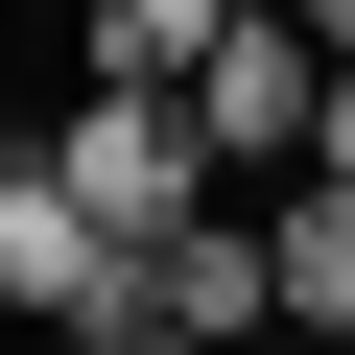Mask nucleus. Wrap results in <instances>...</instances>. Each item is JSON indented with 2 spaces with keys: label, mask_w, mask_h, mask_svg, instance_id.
I'll return each instance as SVG.
<instances>
[{
  "label": "nucleus",
  "mask_w": 355,
  "mask_h": 355,
  "mask_svg": "<svg viewBox=\"0 0 355 355\" xmlns=\"http://www.w3.org/2000/svg\"><path fill=\"white\" fill-rule=\"evenodd\" d=\"M237 48V0H95V95H190Z\"/></svg>",
  "instance_id": "nucleus-5"
},
{
  "label": "nucleus",
  "mask_w": 355,
  "mask_h": 355,
  "mask_svg": "<svg viewBox=\"0 0 355 355\" xmlns=\"http://www.w3.org/2000/svg\"><path fill=\"white\" fill-rule=\"evenodd\" d=\"M48 190H71L119 261H166V237L237 190V166H214V119H190V95H71V119H48Z\"/></svg>",
  "instance_id": "nucleus-1"
},
{
  "label": "nucleus",
  "mask_w": 355,
  "mask_h": 355,
  "mask_svg": "<svg viewBox=\"0 0 355 355\" xmlns=\"http://www.w3.org/2000/svg\"><path fill=\"white\" fill-rule=\"evenodd\" d=\"M284 24H308V48H331V71H355V0H284Z\"/></svg>",
  "instance_id": "nucleus-8"
},
{
  "label": "nucleus",
  "mask_w": 355,
  "mask_h": 355,
  "mask_svg": "<svg viewBox=\"0 0 355 355\" xmlns=\"http://www.w3.org/2000/svg\"><path fill=\"white\" fill-rule=\"evenodd\" d=\"M261 261H284V331H355V190H284Z\"/></svg>",
  "instance_id": "nucleus-6"
},
{
  "label": "nucleus",
  "mask_w": 355,
  "mask_h": 355,
  "mask_svg": "<svg viewBox=\"0 0 355 355\" xmlns=\"http://www.w3.org/2000/svg\"><path fill=\"white\" fill-rule=\"evenodd\" d=\"M284 190H355V71H331V119H308V166H284Z\"/></svg>",
  "instance_id": "nucleus-7"
},
{
  "label": "nucleus",
  "mask_w": 355,
  "mask_h": 355,
  "mask_svg": "<svg viewBox=\"0 0 355 355\" xmlns=\"http://www.w3.org/2000/svg\"><path fill=\"white\" fill-rule=\"evenodd\" d=\"M0 308H24V331H71V355H142V261L48 190V142H0Z\"/></svg>",
  "instance_id": "nucleus-2"
},
{
  "label": "nucleus",
  "mask_w": 355,
  "mask_h": 355,
  "mask_svg": "<svg viewBox=\"0 0 355 355\" xmlns=\"http://www.w3.org/2000/svg\"><path fill=\"white\" fill-rule=\"evenodd\" d=\"M237 355H308V331H237Z\"/></svg>",
  "instance_id": "nucleus-9"
},
{
  "label": "nucleus",
  "mask_w": 355,
  "mask_h": 355,
  "mask_svg": "<svg viewBox=\"0 0 355 355\" xmlns=\"http://www.w3.org/2000/svg\"><path fill=\"white\" fill-rule=\"evenodd\" d=\"M308 355H355V331H308Z\"/></svg>",
  "instance_id": "nucleus-10"
},
{
  "label": "nucleus",
  "mask_w": 355,
  "mask_h": 355,
  "mask_svg": "<svg viewBox=\"0 0 355 355\" xmlns=\"http://www.w3.org/2000/svg\"><path fill=\"white\" fill-rule=\"evenodd\" d=\"M190 119H214V166H308V119H331V48L284 24V0H237V48L190 71Z\"/></svg>",
  "instance_id": "nucleus-3"
},
{
  "label": "nucleus",
  "mask_w": 355,
  "mask_h": 355,
  "mask_svg": "<svg viewBox=\"0 0 355 355\" xmlns=\"http://www.w3.org/2000/svg\"><path fill=\"white\" fill-rule=\"evenodd\" d=\"M237 331H284V261H261V214H190L142 261V355H237Z\"/></svg>",
  "instance_id": "nucleus-4"
}]
</instances>
